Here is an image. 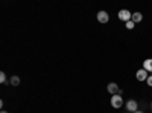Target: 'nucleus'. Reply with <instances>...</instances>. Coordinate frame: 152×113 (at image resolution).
<instances>
[{
  "label": "nucleus",
  "mask_w": 152,
  "mask_h": 113,
  "mask_svg": "<svg viewBox=\"0 0 152 113\" xmlns=\"http://www.w3.org/2000/svg\"><path fill=\"white\" fill-rule=\"evenodd\" d=\"M0 113H8V112H5V110H2V112H0Z\"/></svg>",
  "instance_id": "nucleus-14"
},
{
  "label": "nucleus",
  "mask_w": 152,
  "mask_h": 113,
  "mask_svg": "<svg viewBox=\"0 0 152 113\" xmlns=\"http://www.w3.org/2000/svg\"><path fill=\"white\" fill-rule=\"evenodd\" d=\"M125 107H126V110H128V112L134 113V112H137V109H138V104H137V101H134V99H129V101H126Z\"/></svg>",
  "instance_id": "nucleus-3"
},
{
  "label": "nucleus",
  "mask_w": 152,
  "mask_h": 113,
  "mask_svg": "<svg viewBox=\"0 0 152 113\" xmlns=\"http://www.w3.org/2000/svg\"><path fill=\"white\" fill-rule=\"evenodd\" d=\"M143 69L148 72H152V58H148L143 61Z\"/></svg>",
  "instance_id": "nucleus-8"
},
{
  "label": "nucleus",
  "mask_w": 152,
  "mask_h": 113,
  "mask_svg": "<svg viewBox=\"0 0 152 113\" xmlns=\"http://www.w3.org/2000/svg\"><path fill=\"white\" fill-rule=\"evenodd\" d=\"M107 90H108L111 95H117L120 89H119V86H117L116 83H110V84H108V87H107Z\"/></svg>",
  "instance_id": "nucleus-6"
},
{
  "label": "nucleus",
  "mask_w": 152,
  "mask_h": 113,
  "mask_svg": "<svg viewBox=\"0 0 152 113\" xmlns=\"http://www.w3.org/2000/svg\"><path fill=\"white\" fill-rule=\"evenodd\" d=\"M9 84H11V86H18V84H20V78H18V77H11Z\"/></svg>",
  "instance_id": "nucleus-9"
},
{
  "label": "nucleus",
  "mask_w": 152,
  "mask_h": 113,
  "mask_svg": "<svg viewBox=\"0 0 152 113\" xmlns=\"http://www.w3.org/2000/svg\"><path fill=\"white\" fill-rule=\"evenodd\" d=\"M134 113H143V112H140V110H137V112H134Z\"/></svg>",
  "instance_id": "nucleus-13"
},
{
  "label": "nucleus",
  "mask_w": 152,
  "mask_h": 113,
  "mask_svg": "<svg viewBox=\"0 0 152 113\" xmlns=\"http://www.w3.org/2000/svg\"><path fill=\"white\" fill-rule=\"evenodd\" d=\"M148 73H149V72H148V70H145V69H138V70H137V73H135V78H137L138 81H146V80H148V77H149Z\"/></svg>",
  "instance_id": "nucleus-4"
},
{
  "label": "nucleus",
  "mask_w": 152,
  "mask_h": 113,
  "mask_svg": "<svg viewBox=\"0 0 152 113\" xmlns=\"http://www.w3.org/2000/svg\"><path fill=\"white\" fill-rule=\"evenodd\" d=\"M151 109H152V104H151Z\"/></svg>",
  "instance_id": "nucleus-15"
},
{
  "label": "nucleus",
  "mask_w": 152,
  "mask_h": 113,
  "mask_svg": "<svg viewBox=\"0 0 152 113\" xmlns=\"http://www.w3.org/2000/svg\"><path fill=\"white\" fill-rule=\"evenodd\" d=\"M131 20H132L134 23H140V21L143 20L142 12H132V17H131Z\"/></svg>",
  "instance_id": "nucleus-7"
},
{
  "label": "nucleus",
  "mask_w": 152,
  "mask_h": 113,
  "mask_svg": "<svg viewBox=\"0 0 152 113\" xmlns=\"http://www.w3.org/2000/svg\"><path fill=\"white\" fill-rule=\"evenodd\" d=\"M108 20H110V16H108L107 11H99L97 12V21L99 23H108Z\"/></svg>",
  "instance_id": "nucleus-5"
},
{
  "label": "nucleus",
  "mask_w": 152,
  "mask_h": 113,
  "mask_svg": "<svg viewBox=\"0 0 152 113\" xmlns=\"http://www.w3.org/2000/svg\"><path fill=\"white\" fill-rule=\"evenodd\" d=\"M117 17H119V20H122V21H129L131 20V17H132V12H129L128 9H120L119 12H117Z\"/></svg>",
  "instance_id": "nucleus-1"
},
{
  "label": "nucleus",
  "mask_w": 152,
  "mask_h": 113,
  "mask_svg": "<svg viewBox=\"0 0 152 113\" xmlns=\"http://www.w3.org/2000/svg\"><path fill=\"white\" fill-rule=\"evenodd\" d=\"M0 83H2V84L6 83V73L5 72H0Z\"/></svg>",
  "instance_id": "nucleus-11"
},
{
  "label": "nucleus",
  "mask_w": 152,
  "mask_h": 113,
  "mask_svg": "<svg viewBox=\"0 0 152 113\" xmlns=\"http://www.w3.org/2000/svg\"><path fill=\"white\" fill-rule=\"evenodd\" d=\"M125 26L128 28V29H134V26H135V23H134L132 20H129V21H126V23H125Z\"/></svg>",
  "instance_id": "nucleus-10"
},
{
  "label": "nucleus",
  "mask_w": 152,
  "mask_h": 113,
  "mask_svg": "<svg viewBox=\"0 0 152 113\" xmlns=\"http://www.w3.org/2000/svg\"><path fill=\"white\" fill-rule=\"evenodd\" d=\"M146 83H148V86H151V87H152V75H149V77H148Z\"/></svg>",
  "instance_id": "nucleus-12"
},
{
  "label": "nucleus",
  "mask_w": 152,
  "mask_h": 113,
  "mask_svg": "<svg viewBox=\"0 0 152 113\" xmlns=\"http://www.w3.org/2000/svg\"><path fill=\"white\" fill-rule=\"evenodd\" d=\"M111 106H113L114 109H120V107L123 106V98H122L120 95H113V98H111Z\"/></svg>",
  "instance_id": "nucleus-2"
}]
</instances>
